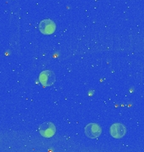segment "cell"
<instances>
[{"label": "cell", "mask_w": 144, "mask_h": 152, "mask_svg": "<svg viewBox=\"0 0 144 152\" xmlns=\"http://www.w3.org/2000/svg\"><path fill=\"white\" fill-rule=\"evenodd\" d=\"M39 81L43 86H52L56 81V76L52 71L44 70L39 76Z\"/></svg>", "instance_id": "1"}, {"label": "cell", "mask_w": 144, "mask_h": 152, "mask_svg": "<svg viewBox=\"0 0 144 152\" xmlns=\"http://www.w3.org/2000/svg\"><path fill=\"white\" fill-rule=\"evenodd\" d=\"M39 30L44 35H52L56 31V24L51 20H43L39 24Z\"/></svg>", "instance_id": "2"}, {"label": "cell", "mask_w": 144, "mask_h": 152, "mask_svg": "<svg viewBox=\"0 0 144 152\" xmlns=\"http://www.w3.org/2000/svg\"><path fill=\"white\" fill-rule=\"evenodd\" d=\"M39 131L41 135L45 138H52L56 134V127L51 122H46L40 126Z\"/></svg>", "instance_id": "3"}, {"label": "cell", "mask_w": 144, "mask_h": 152, "mask_svg": "<svg viewBox=\"0 0 144 152\" xmlns=\"http://www.w3.org/2000/svg\"><path fill=\"white\" fill-rule=\"evenodd\" d=\"M101 128L97 124H89L85 127L84 133L87 137L90 139H96L101 134Z\"/></svg>", "instance_id": "4"}, {"label": "cell", "mask_w": 144, "mask_h": 152, "mask_svg": "<svg viewBox=\"0 0 144 152\" xmlns=\"http://www.w3.org/2000/svg\"><path fill=\"white\" fill-rule=\"evenodd\" d=\"M126 127L121 124H114L110 129L111 135L115 139H121L126 134Z\"/></svg>", "instance_id": "5"}]
</instances>
